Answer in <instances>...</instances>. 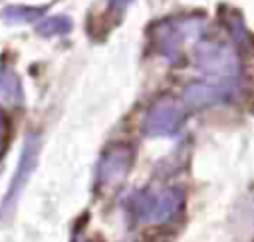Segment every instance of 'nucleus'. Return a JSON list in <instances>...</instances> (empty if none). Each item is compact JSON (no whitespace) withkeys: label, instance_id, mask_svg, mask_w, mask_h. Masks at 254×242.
Wrapping results in <instances>:
<instances>
[{"label":"nucleus","instance_id":"f257e3e1","mask_svg":"<svg viewBox=\"0 0 254 242\" xmlns=\"http://www.w3.org/2000/svg\"><path fill=\"white\" fill-rule=\"evenodd\" d=\"M196 67L206 75V81L238 87L242 61L234 46L218 40H200L192 50Z\"/></svg>","mask_w":254,"mask_h":242},{"label":"nucleus","instance_id":"f03ea898","mask_svg":"<svg viewBox=\"0 0 254 242\" xmlns=\"http://www.w3.org/2000/svg\"><path fill=\"white\" fill-rule=\"evenodd\" d=\"M204 28L202 16H173L153 24L149 32L151 48L171 63H181L183 46L194 40Z\"/></svg>","mask_w":254,"mask_h":242},{"label":"nucleus","instance_id":"7ed1b4c3","mask_svg":"<svg viewBox=\"0 0 254 242\" xmlns=\"http://www.w3.org/2000/svg\"><path fill=\"white\" fill-rule=\"evenodd\" d=\"M185 204V192L179 186L169 188H141L131 200L129 208L137 222L143 224H163L173 220Z\"/></svg>","mask_w":254,"mask_h":242},{"label":"nucleus","instance_id":"20e7f679","mask_svg":"<svg viewBox=\"0 0 254 242\" xmlns=\"http://www.w3.org/2000/svg\"><path fill=\"white\" fill-rule=\"evenodd\" d=\"M38 155H40V137L36 133H26L16 173H14V177L8 184V190L2 198V204H0V220L8 218L14 212L16 204H18V200H20V196H22V192H24V188H26V184H28L34 169H36V165H38Z\"/></svg>","mask_w":254,"mask_h":242},{"label":"nucleus","instance_id":"39448f33","mask_svg":"<svg viewBox=\"0 0 254 242\" xmlns=\"http://www.w3.org/2000/svg\"><path fill=\"white\" fill-rule=\"evenodd\" d=\"M185 121V101L175 95L159 97L145 113L141 129L149 137H171Z\"/></svg>","mask_w":254,"mask_h":242},{"label":"nucleus","instance_id":"423d86ee","mask_svg":"<svg viewBox=\"0 0 254 242\" xmlns=\"http://www.w3.org/2000/svg\"><path fill=\"white\" fill-rule=\"evenodd\" d=\"M135 161V149L129 143L109 145L97 167V182L101 186H115L125 181Z\"/></svg>","mask_w":254,"mask_h":242},{"label":"nucleus","instance_id":"0eeeda50","mask_svg":"<svg viewBox=\"0 0 254 242\" xmlns=\"http://www.w3.org/2000/svg\"><path fill=\"white\" fill-rule=\"evenodd\" d=\"M236 91L234 85H226V83H216V81H200V83H190L185 87L183 91V101L185 105L190 107H204V105H212V103H220L228 97H232V93Z\"/></svg>","mask_w":254,"mask_h":242},{"label":"nucleus","instance_id":"6e6552de","mask_svg":"<svg viewBox=\"0 0 254 242\" xmlns=\"http://www.w3.org/2000/svg\"><path fill=\"white\" fill-rule=\"evenodd\" d=\"M0 97L8 103H20L24 99L22 81L10 65H0Z\"/></svg>","mask_w":254,"mask_h":242},{"label":"nucleus","instance_id":"1a4fd4ad","mask_svg":"<svg viewBox=\"0 0 254 242\" xmlns=\"http://www.w3.org/2000/svg\"><path fill=\"white\" fill-rule=\"evenodd\" d=\"M48 10V6H22V4H14L2 10V20L8 24H28L34 22L38 18L44 16V12Z\"/></svg>","mask_w":254,"mask_h":242},{"label":"nucleus","instance_id":"9d476101","mask_svg":"<svg viewBox=\"0 0 254 242\" xmlns=\"http://www.w3.org/2000/svg\"><path fill=\"white\" fill-rule=\"evenodd\" d=\"M71 20L65 14H56V16H48L42 22L36 24V32L44 38H54V36H64L71 30Z\"/></svg>","mask_w":254,"mask_h":242},{"label":"nucleus","instance_id":"9b49d317","mask_svg":"<svg viewBox=\"0 0 254 242\" xmlns=\"http://www.w3.org/2000/svg\"><path fill=\"white\" fill-rule=\"evenodd\" d=\"M129 4H131V0H109V10L115 14H121Z\"/></svg>","mask_w":254,"mask_h":242},{"label":"nucleus","instance_id":"f8f14e48","mask_svg":"<svg viewBox=\"0 0 254 242\" xmlns=\"http://www.w3.org/2000/svg\"><path fill=\"white\" fill-rule=\"evenodd\" d=\"M4 129H6V119H4V115L0 113V137L4 135Z\"/></svg>","mask_w":254,"mask_h":242}]
</instances>
